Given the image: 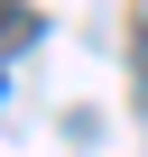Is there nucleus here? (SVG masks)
<instances>
[{
  "label": "nucleus",
  "instance_id": "nucleus-1",
  "mask_svg": "<svg viewBox=\"0 0 148 157\" xmlns=\"http://www.w3.org/2000/svg\"><path fill=\"white\" fill-rule=\"evenodd\" d=\"M10 37H37V10H0V46Z\"/></svg>",
  "mask_w": 148,
  "mask_h": 157
}]
</instances>
